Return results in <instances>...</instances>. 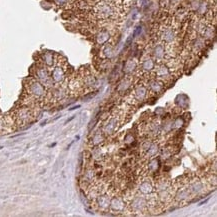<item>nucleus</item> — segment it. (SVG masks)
<instances>
[{
	"label": "nucleus",
	"mask_w": 217,
	"mask_h": 217,
	"mask_svg": "<svg viewBox=\"0 0 217 217\" xmlns=\"http://www.w3.org/2000/svg\"><path fill=\"white\" fill-rule=\"evenodd\" d=\"M28 91L34 97H41L44 95L45 89L40 82L36 80H31L29 84H28Z\"/></svg>",
	"instance_id": "f257e3e1"
},
{
	"label": "nucleus",
	"mask_w": 217,
	"mask_h": 217,
	"mask_svg": "<svg viewBox=\"0 0 217 217\" xmlns=\"http://www.w3.org/2000/svg\"><path fill=\"white\" fill-rule=\"evenodd\" d=\"M112 13H113V9L106 2H102L96 7V14L101 19H105V18L110 17Z\"/></svg>",
	"instance_id": "f03ea898"
},
{
	"label": "nucleus",
	"mask_w": 217,
	"mask_h": 217,
	"mask_svg": "<svg viewBox=\"0 0 217 217\" xmlns=\"http://www.w3.org/2000/svg\"><path fill=\"white\" fill-rule=\"evenodd\" d=\"M176 33L173 28L171 27H165L161 33V38L165 43H172L175 40Z\"/></svg>",
	"instance_id": "7ed1b4c3"
},
{
	"label": "nucleus",
	"mask_w": 217,
	"mask_h": 217,
	"mask_svg": "<svg viewBox=\"0 0 217 217\" xmlns=\"http://www.w3.org/2000/svg\"><path fill=\"white\" fill-rule=\"evenodd\" d=\"M64 69L62 66H56L54 68V70L52 72V75H51V78L53 79L54 82L56 83H59L61 82L64 79Z\"/></svg>",
	"instance_id": "20e7f679"
},
{
	"label": "nucleus",
	"mask_w": 217,
	"mask_h": 217,
	"mask_svg": "<svg viewBox=\"0 0 217 217\" xmlns=\"http://www.w3.org/2000/svg\"><path fill=\"white\" fill-rule=\"evenodd\" d=\"M36 76L38 77V79L42 83H44V84H47L48 80H50L48 72H47V70L44 67H38L37 69H36Z\"/></svg>",
	"instance_id": "39448f33"
},
{
	"label": "nucleus",
	"mask_w": 217,
	"mask_h": 217,
	"mask_svg": "<svg viewBox=\"0 0 217 217\" xmlns=\"http://www.w3.org/2000/svg\"><path fill=\"white\" fill-rule=\"evenodd\" d=\"M108 39H109V32L103 30V31H100L98 33V35H97L96 41H97L98 44H104Z\"/></svg>",
	"instance_id": "423d86ee"
},
{
	"label": "nucleus",
	"mask_w": 217,
	"mask_h": 217,
	"mask_svg": "<svg viewBox=\"0 0 217 217\" xmlns=\"http://www.w3.org/2000/svg\"><path fill=\"white\" fill-rule=\"evenodd\" d=\"M42 59H43V62L45 63L46 66H48V67H51L52 65H53V54L51 52H49V51H46L45 53H43V55H42Z\"/></svg>",
	"instance_id": "0eeeda50"
},
{
	"label": "nucleus",
	"mask_w": 217,
	"mask_h": 217,
	"mask_svg": "<svg viewBox=\"0 0 217 217\" xmlns=\"http://www.w3.org/2000/svg\"><path fill=\"white\" fill-rule=\"evenodd\" d=\"M164 54H165L164 47L162 46L161 44L156 45V47L154 48V56H155V58H156L157 60L163 59L164 58Z\"/></svg>",
	"instance_id": "6e6552de"
},
{
	"label": "nucleus",
	"mask_w": 217,
	"mask_h": 217,
	"mask_svg": "<svg viewBox=\"0 0 217 217\" xmlns=\"http://www.w3.org/2000/svg\"><path fill=\"white\" fill-rule=\"evenodd\" d=\"M142 67H143V69H145V70H147V71H149V70H151V69H153V67H154V62H153V60L151 59V58L146 59V60L143 62Z\"/></svg>",
	"instance_id": "1a4fd4ad"
},
{
	"label": "nucleus",
	"mask_w": 217,
	"mask_h": 217,
	"mask_svg": "<svg viewBox=\"0 0 217 217\" xmlns=\"http://www.w3.org/2000/svg\"><path fill=\"white\" fill-rule=\"evenodd\" d=\"M103 53L106 58H110V57L113 55V48H112L110 45H106L103 49Z\"/></svg>",
	"instance_id": "9d476101"
},
{
	"label": "nucleus",
	"mask_w": 217,
	"mask_h": 217,
	"mask_svg": "<svg viewBox=\"0 0 217 217\" xmlns=\"http://www.w3.org/2000/svg\"><path fill=\"white\" fill-rule=\"evenodd\" d=\"M54 1H55V3H56L57 5L62 6V5H64L65 3L67 2V0H54Z\"/></svg>",
	"instance_id": "9b49d317"
}]
</instances>
